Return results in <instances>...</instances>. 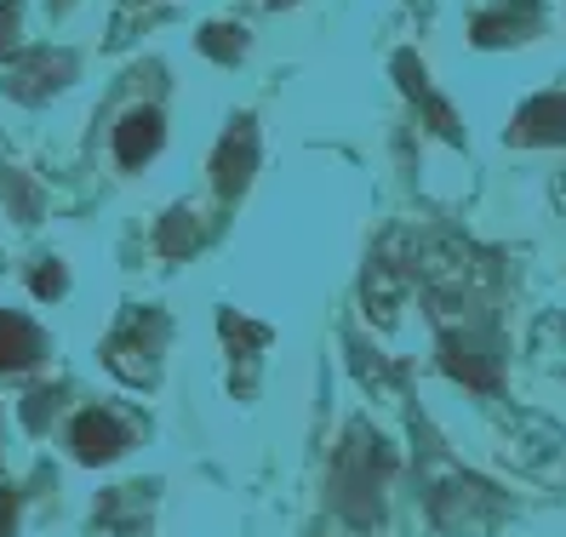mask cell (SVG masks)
Here are the masks:
<instances>
[{
    "label": "cell",
    "mask_w": 566,
    "mask_h": 537,
    "mask_svg": "<svg viewBox=\"0 0 566 537\" xmlns=\"http://www.w3.org/2000/svg\"><path fill=\"white\" fill-rule=\"evenodd\" d=\"M35 360H41V331L23 315L0 309V372H23V366H35Z\"/></svg>",
    "instance_id": "9c48e42d"
},
{
    "label": "cell",
    "mask_w": 566,
    "mask_h": 537,
    "mask_svg": "<svg viewBox=\"0 0 566 537\" xmlns=\"http://www.w3.org/2000/svg\"><path fill=\"white\" fill-rule=\"evenodd\" d=\"M423 509L447 537H486L510 520V497L497 492L492 481L458 468L452 457H429L423 475Z\"/></svg>",
    "instance_id": "7a4b0ae2"
},
{
    "label": "cell",
    "mask_w": 566,
    "mask_h": 537,
    "mask_svg": "<svg viewBox=\"0 0 566 537\" xmlns=\"http://www.w3.org/2000/svg\"><path fill=\"white\" fill-rule=\"evenodd\" d=\"M497 457H504L521 481L566 486V429L538 412H510L497 434Z\"/></svg>",
    "instance_id": "3957f363"
},
{
    "label": "cell",
    "mask_w": 566,
    "mask_h": 537,
    "mask_svg": "<svg viewBox=\"0 0 566 537\" xmlns=\"http://www.w3.org/2000/svg\"><path fill=\"white\" fill-rule=\"evenodd\" d=\"M160 338H166V331H155V338H149V315H132L109 338V349H104L109 372L120 383H132V389H149L160 378Z\"/></svg>",
    "instance_id": "277c9868"
},
{
    "label": "cell",
    "mask_w": 566,
    "mask_h": 537,
    "mask_svg": "<svg viewBox=\"0 0 566 537\" xmlns=\"http://www.w3.org/2000/svg\"><path fill=\"white\" fill-rule=\"evenodd\" d=\"M70 70H75V63H70V57H52V52H46V57L35 63V70H29V75H23V86H18V92H23V97H41V92H52V86H63V75H70Z\"/></svg>",
    "instance_id": "8fae6325"
},
{
    "label": "cell",
    "mask_w": 566,
    "mask_h": 537,
    "mask_svg": "<svg viewBox=\"0 0 566 537\" xmlns=\"http://www.w3.org/2000/svg\"><path fill=\"white\" fill-rule=\"evenodd\" d=\"M35 292H41V297L63 292V268H41V275H35Z\"/></svg>",
    "instance_id": "5bb4252c"
},
{
    "label": "cell",
    "mask_w": 566,
    "mask_h": 537,
    "mask_svg": "<svg viewBox=\"0 0 566 537\" xmlns=\"http://www.w3.org/2000/svg\"><path fill=\"white\" fill-rule=\"evenodd\" d=\"M395 475V452L373 434V423L355 418L344 429V446L332 457V509H338L355 531L384 526V486Z\"/></svg>",
    "instance_id": "6da1fadb"
},
{
    "label": "cell",
    "mask_w": 566,
    "mask_h": 537,
    "mask_svg": "<svg viewBox=\"0 0 566 537\" xmlns=\"http://www.w3.org/2000/svg\"><path fill=\"white\" fill-rule=\"evenodd\" d=\"M252 166H258V126L241 120V126H229V138L218 144L212 155V183L223 200H235L247 183H252Z\"/></svg>",
    "instance_id": "5b68a950"
},
{
    "label": "cell",
    "mask_w": 566,
    "mask_h": 537,
    "mask_svg": "<svg viewBox=\"0 0 566 537\" xmlns=\"http://www.w3.org/2000/svg\"><path fill=\"white\" fill-rule=\"evenodd\" d=\"M201 52H212V57H223V63H235V57L247 52V29H235V23H212L207 35H201Z\"/></svg>",
    "instance_id": "7c38bea8"
},
{
    "label": "cell",
    "mask_w": 566,
    "mask_h": 537,
    "mask_svg": "<svg viewBox=\"0 0 566 537\" xmlns=\"http://www.w3.org/2000/svg\"><path fill=\"white\" fill-rule=\"evenodd\" d=\"M160 138H166L160 115H155V109H132V115L115 126V160H120V166H144V160L160 149Z\"/></svg>",
    "instance_id": "ba28073f"
},
{
    "label": "cell",
    "mask_w": 566,
    "mask_h": 537,
    "mask_svg": "<svg viewBox=\"0 0 566 537\" xmlns=\"http://www.w3.org/2000/svg\"><path fill=\"white\" fill-rule=\"evenodd\" d=\"M532 360H538V372L566 383V315H538V326H532Z\"/></svg>",
    "instance_id": "30bf717a"
},
{
    "label": "cell",
    "mask_w": 566,
    "mask_h": 537,
    "mask_svg": "<svg viewBox=\"0 0 566 537\" xmlns=\"http://www.w3.org/2000/svg\"><path fill=\"white\" fill-rule=\"evenodd\" d=\"M270 7H292V0H270Z\"/></svg>",
    "instance_id": "9a60e30c"
},
{
    "label": "cell",
    "mask_w": 566,
    "mask_h": 537,
    "mask_svg": "<svg viewBox=\"0 0 566 537\" xmlns=\"http://www.w3.org/2000/svg\"><path fill=\"white\" fill-rule=\"evenodd\" d=\"M70 446H75L81 463H115V457L132 446V434H126L120 418H109V412H81L75 429H70Z\"/></svg>",
    "instance_id": "8992f818"
},
{
    "label": "cell",
    "mask_w": 566,
    "mask_h": 537,
    "mask_svg": "<svg viewBox=\"0 0 566 537\" xmlns=\"http://www.w3.org/2000/svg\"><path fill=\"white\" fill-rule=\"evenodd\" d=\"M18 526V492H0V537H12Z\"/></svg>",
    "instance_id": "4fadbf2b"
},
{
    "label": "cell",
    "mask_w": 566,
    "mask_h": 537,
    "mask_svg": "<svg viewBox=\"0 0 566 537\" xmlns=\"http://www.w3.org/2000/svg\"><path fill=\"white\" fill-rule=\"evenodd\" d=\"M544 23V7L538 0H504L497 12H486L481 23H475V41L481 46H504V41H526L532 29Z\"/></svg>",
    "instance_id": "52a82bcc"
}]
</instances>
